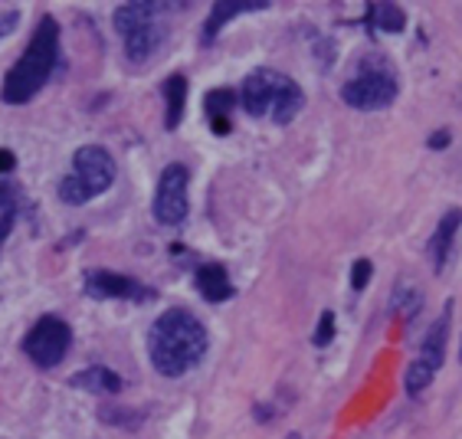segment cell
I'll return each instance as SVG.
<instances>
[{
    "instance_id": "5b68a950",
    "label": "cell",
    "mask_w": 462,
    "mask_h": 439,
    "mask_svg": "<svg viewBox=\"0 0 462 439\" xmlns=\"http://www.w3.org/2000/svg\"><path fill=\"white\" fill-rule=\"evenodd\" d=\"M116 30L125 40V56L132 63H144L152 53H158L164 40V23H161V7L148 0L122 4L116 10Z\"/></svg>"
},
{
    "instance_id": "9c48e42d",
    "label": "cell",
    "mask_w": 462,
    "mask_h": 439,
    "mask_svg": "<svg viewBox=\"0 0 462 439\" xmlns=\"http://www.w3.org/2000/svg\"><path fill=\"white\" fill-rule=\"evenodd\" d=\"M187 184H190V170L184 164H168L161 170L158 190H154V216L164 226H178L187 216Z\"/></svg>"
},
{
    "instance_id": "44dd1931",
    "label": "cell",
    "mask_w": 462,
    "mask_h": 439,
    "mask_svg": "<svg viewBox=\"0 0 462 439\" xmlns=\"http://www.w3.org/2000/svg\"><path fill=\"white\" fill-rule=\"evenodd\" d=\"M10 168H17V158H14V151L0 148V174H7Z\"/></svg>"
},
{
    "instance_id": "277c9868",
    "label": "cell",
    "mask_w": 462,
    "mask_h": 439,
    "mask_svg": "<svg viewBox=\"0 0 462 439\" xmlns=\"http://www.w3.org/2000/svg\"><path fill=\"white\" fill-rule=\"evenodd\" d=\"M112 180H116L112 154L98 144H86L72 158V174L60 184V197L62 204H89L102 190L112 187Z\"/></svg>"
},
{
    "instance_id": "7c38bea8",
    "label": "cell",
    "mask_w": 462,
    "mask_h": 439,
    "mask_svg": "<svg viewBox=\"0 0 462 439\" xmlns=\"http://www.w3.org/2000/svg\"><path fill=\"white\" fill-rule=\"evenodd\" d=\"M462 224V210H446L443 220H439V226H436V233L433 240H430V256H433V266L436 272H443L446 260H449V250H453V236L456 230H459Z\"/></svg>"
},
{
    "instance_id": "8fae6325",
    "label": "cell",
    "mask_w": 462,
    "mask_h": 439,
    "mask_svg": "<svg viewBox=\"0 0 462 439\" xmlns=\"http://www.w3.org/2000/svg\"><path fill=\"white\" fill-rule=\"evenodd\" d=\"M269 4L266 0H220V4H214V10H210V17H207L204 23V36H200V43L210 46L217 40V33H220V27L226 23V20L240 17V14H246V10H266Z\"/></svg>"
},
{
    "instance_id": "ffe728a7",
    "label": "cell",
    "mask_w": 462,
    "mask_h": 439,
    "mask_svg": "<svg viewBox=\"0 0 462 439\" xmlns=\"http://www.w3.org/2000/svg\"><path fill=\"white\" fill-rule=\"evenodd\" d=\"M10 230H14V210H7V214L0 216V246H4V240H7Z\"/></svg>"
},
{
    "instance_id": "9a60e30c",
    "label": "cell",
    "mask_w": 462,
    "mask_h": 439,
    "mask_svg": "<svg viewBox=\"0 0 462 439\" xmlns=\"http://www.w3.org/2000/svg\"><path fill=\"white\" fill-rule=\"evenodd\" d=\"M161 92H164V102H168V115H164V125L174 132V128L180 125V115H184V105H187V79L178 72V76L164 79Z\"/></svg>"
},
{
    "instance_id": "52a82bcc",
    "label": "cell",
    "mask_w": 462,
    "mask_h": 439,
    "mask_svg": "<svg viewBox=\"0 0 462 439\" xmlns=\"http://www.w3.org/2000/svg\"><path fill=\"white\" fill-rule=\"evenodd\" d=\"M69 341H72L69 325L62 322V318H56V315H46V318H40V322L30 328L27 338H23V354L33 361L36 368L50 370L66 358Z\"/></svg>"
},
{
    "instance_id": "e0dca14e",
    "label": "cell",
    "mask_w": 462,
    "mask_h": 439,
    "mask_svg": "<svg viewBox=\"0 0 462 439\" xmlns=\"http://www.w3.org/2000/svg\"><path fill=\"white\" fill-rule=\"evenodd\" d=\"M367 20H371V27L383 30V33H401L403 23H407L403 10L397 7V4H371Z\"/></svg>"
},
{
    "instance_id": "ba28073f",
    "label": "cell",
    "mask_w": 462,
    "mask_h": 439,
    "mask_svg": "<svg viewBox=\"0 0 462 439\" xmlns=\"http://www.w3.org/2000/svg\"><path fill=\"white\" fill-rule=\"evenodd\" d=\"M449 312H453V308H446L443 318L433 322V328H430L427 338H423V344H420L417 361H413L410 370H407V394H420V390H427V384L433 380V374L443 368L446 338H449Z\"/></svg>"
},
{
    "instance_id": "4fadbf2b",
    "label": "cell",
    "mask_w": 462,
    "mask_h": 439,
    "mask_svg": "<svg viewBox=\"0 0 462 439\" xmlns=\"http://www.w3.org/2000/svg\"><path fill=\"white\" fill-rule=\"evenodd\" d=\"M197 288H200V296L207 302H226L233 296V282L220 262H207V266L197 270Z\"/></svg>"
},
{
    "instance_id": "6da1fadb",
    "label": "cell",
    "mask_w": 462,
    "mask_h": 439,
    "mask_svg": "<svg viewBox=\"0 0 462 439\" xmlns=\"http://www.w3.org/2000/svg\"><path fill=\"white\" fill-rule=\"evenodd\" d=\"M148 354L158 374L180 377L207 354V328L194 312L168 308L148 332Z\"/></svg>"
},
{
    "instance_id": "2e32d148",
    "label": "cell",
    "mask_w": 462,
    "mask_h": 439,
    "mask_svg": "<svg viewBox=\"0 0 462 439\" xmlns=\"http://www.w3.org/2000/svg\"><path fill=\"white\" fill-rule=\"evenodd\" d=\"M72 387H82V390H92V394H118L122 390V377L108 368H89L72 377Z\"/></svg>"
},
{
    "instance_id": "5bb4252c",
    "label": "cell",
    "mask_w": 462,
    "mask_h": 439,
    "mask_svg": "<svg viewBox=\"0 0 462 439\" xmlns=\"http://www.w3.org/2000/svg\"><path fill=\"white\" fill-rule=\"evenodd\" d=\"M236 105V92L233 89H214L207 92L204 99V112L210 118V128H214L217 135H226L230 132V112Z\"/></svg>"
},
{
    "instance_id": "3957f363",
    "label": "cell",
    "mask_w": 462,
    "mask_h": 439,
    "mask_svg": "<svg viewBox=\"0 0 462 439\" xmlns=\"http://www.w3.org/2000/svg\"><path fill=\"white\" fill-rule=\"evenodd\" d=\"M243 108L256 118H273L279 125H289L305 105V92L295 79L276 69H256L249 72L243 82Z\"/></svg>"
},
{
    "instance_id": "d6986e66",
    "label": "cell",
    "mask_w": 462,
    "mask_h": 439,
    "mask_svg": "<svg viewBox=\"0 0 462 439\" xmlns=\"http://www.w3.org/2000/svg\"><path fill=\"white\" fill-rule=\"evenodd\" d=\"M371 272H374L371 260H357L355 262V272H351V286H355V292H361V288L371 282Z\"/></svg>"
},
{
    "instance_id": "ac0fdd59",
    "label": "cell",
    "mask_w": 462,
    "mask_h": 439,
    "mask_svg": "<svg viewBox=\"0 0 462 439\" xmlns=\"http://www.w3.org/2000/svg\"><path fill=\"white\" fill-rule=\"evenodd\" d=\"M331 338H335V315H331V312H321L319 332H315V344H319V348H328Z\"/></svg>"
},
{
    "instance_id": "30bf717a",
    "label": "cell",
    "mask_w": 462,
    "mask_h": 439,
    "mask_svg": "<svg viewBox=\"0 0 462 439\" xmlns=\"http://www.w3.org/2000/svg\"><path fill=\"white\" fill-rule=\"evenodd\" d=\"M86 292L92 298H148V288H142L134 279L106 270L86 272Z\"/></svg>"
},
{
    "instance_id": "603a6c76",
    "label": "cell",
    "mask_w": 462,
    "mask_h": 439,
    "mask_svg": "<svg viewBox=\"0 0 462 439\" xmlns=\"http://www.w3.org/2000/svg\"><path fill=\"white\" fill-rule=\"evenodd\" d=\"M7 200H10V190H7V187H0V206L7 204Z\"/></svg>"
},
{
    "instance_id": "7402d4cb",
    "label": "cell",
    "mask_w": 462,
    "mask_h": 439,
    "mask_svg": "<svg viewBox=\"0 0 462 439\" xmlns=\"http://www.w3.org/2000/svg\"><path fill=\"white\" fill-rule=\"evenodd\" d=\"M449 144V132H436L433 138H430V148H446Z\"/></svg>"
},
{
    "instance_id": "cb8c5ba5",
    "label": "cell",
    "mask_w": 462,
    "mask_h": 439,
    "mask_svg": "<svg viewBox=\"0 0 462 439\" xmlns=\"http://www.w3.org/2000/svg\"><path fill=\"white\" fill-rule=\"evenodd\" d=\"M289 439H299V436H289Z\"/></svg>"
},
{
    "instance_id": "8992f818",
    "label": "cell",
    "mask_w": 462,
    "mask_h": 439,
    "mask_svg": "<svg viewBox=\"0 0 462 439\" xmlns=\"http://www.w3.org/2000/svg\"><path fill=\"white\" fill-rule=\"evenodd\" d=\"M341 99L351 108H361V112L387 108L397 99V76H393V69L383 59H367L355 79L345 82Z\"/></svg>"
},
{
    "instance_id": "7a4b0ae2",
    "label": "cell",
    "mask_w": 462,
    "mask_h": 439,
    "mask_svg": "<svg viewBox=\"0 0 462 439\" xmlns=\"http://www.w3.org/2000/svg\"><path fill=\"white\" fill-rule=\"evenodd\" d=\"M56 59H60V23L53 17H43L36 23L33 40H30V46L17 59V66L4 79V89H0L4 102L23 105V102L33 99L36 92L46 86V79L53 76Z\"/></svg>"
}]
</instances>
